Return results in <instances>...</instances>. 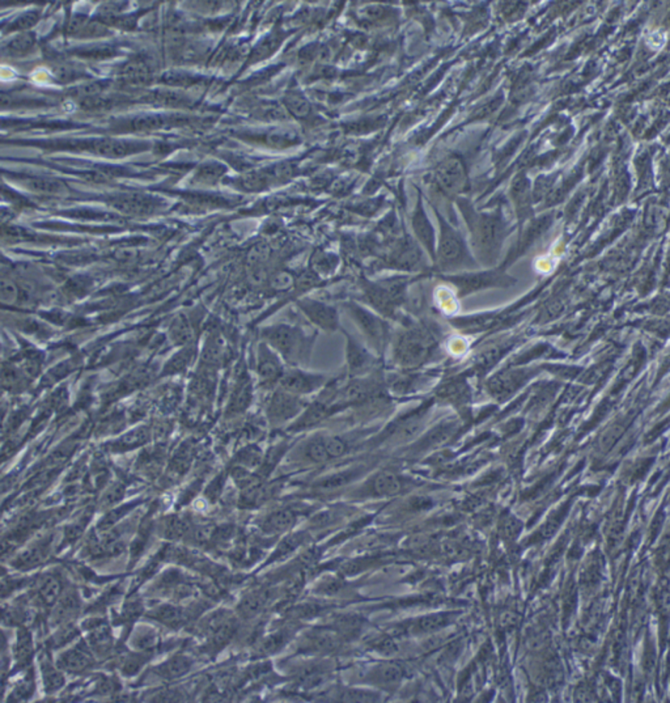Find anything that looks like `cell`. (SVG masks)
Returning <instances> with one entry per match:
<instances>
[{"mask_svg": "<svg viewBox=\"0 0 670 703\" xmlns=\"http://www.w3.org/2000/svg\"><path fill=\"white\" fill-rule=\"evenodd\" d=\"M439 337L431 326L411 323L405 326L393 343V361L403 369L418 368L435 356Z\"/></svg>", "mask_w": 670, "mask_h": 703, "instance_id": "1", "label": "cell"}, {"mask_svg": "<svg viewBox=\"0 0 670 703\" xmlns=\"http://www.w3.org/2000/svg\"><path fill=\"white\" fill-rule=\"evenodd\" d=\"M261 335L263 342L267 343L283 361L294 367L308 359L313 344L311 335H306L301 327L291 324L266 326L262 329Z\"/></svg>", "mask_w": 670, "mask_h": 703, "instance_id": "2", "label": "cell"}, {"mask_svg": "<svg viewBox=\"0 0 670 703\" xmlns=\"http://www.w3.org/2000/svg\"><path fill=\"white\" fill-rule=\"evenodd\" d=\"M348 312L355 320V324L366 337V341L372 346L374 352L381 354L391 335L388 323L383 321V318L376 316L372 312H369L366 308L359 307L355 304L350 306Z\"/></svg>", "mask_w": 670, "mask_h": 703, "instance_id": "3", "label": "cell"}, {"mask_svg": "<svg viewBox=\"0 0 670 703\" xmlns=\"http://www.w3.org/2000/svg\"><path fill=\"white\" fill-rule=\"evenodd\" d=\"M440 220V238H439V248H437V260L439 264L443 269H456L462 264L466 262V245L463 243L461 235L451 227L448 223H445L439 216Z\"/></svg>", "mask_w": 670, "mask_h": 703, "instance_id": "4", "label": "cell"}, {"mask_svg": "<svg viewBox=\"0 0 670 703\" xmlns=\"http://www.w3.org/2000/svg\"><path fill=\"white\" fill-rule=\"evenodd\" d=\"M305 407L306 404L303 397L278 387L267 404L266 414L272 426H280L299 417L304 412Z\"/></svg>", "mask_w": 670, "mask_h": 703, "instance_id": "5", "label": "cell"}, {"mask_svg": "<svg viewBox=\"0 0 670 703\" xmlns=\"http://www.w3.org/2000/svg\"><path fill=\"white\" fill-rule=\"evenodd\" d=\"M328 383L329 378L323 373L308 372L300 367H291L286 369L283 378L279 381L278 387L289 393L304 397L323 389Z\"/></svg>", "mask_w": 670, "mask_h": 703, "instance_id": "6", "label": "cell"}, {"mask_svg": "<svg viewBox=\"0 0 670 703\" xmlns=\"http://www.w3.org/2000/svg\"><path fill=\"white\" fill-rule=\"evenodd\" d=\"M284 361L267 343L262 341L257 350V375L263 385L279 384L284 372Z\"/></svg>", "mask_w": 670, "mask_h": 703, "instance_id": "7", "label": "cell"}, {"mask_svg": "<svg viewBox=\"0 0 670 703\" xmlns=\"http://www.w3.org/2000/svg\"><path fill=\"white\" fill-rule=\"evenodd\" d=\"M299 307L313 325L325 332L330 333L340 329V315L335 308L312 299L301 300Z\"/></svg>", "mask_w": 670, "mask_h": 703, "instance_id": "8", "label": "cell"}, {"mask_svg": "<svg viewBox=\"0 0 670 703\" xmlns=\"http://www.w3.org/2000/svg\"><path fill=\"white\" fill-rule=\"evenodd\" d=\"M435 178L439 187L444 193H460L466 184V172L461 160L457 158H446L436 169Z\"/></svg>", "mask_w": 670, "mask_h": 703, "instance_id": "9", "label": "cell"}, {"mask_svg": "<svg viewBox=\"0 0 670 703\" xmlns=\"http://www.w3.org/2000/svg\"><path fill=\"white\" fill-rule=\"evenodd\" d=\"M346 335L347 338V367L348 373L351 378H362L372 373V369L376 366V358L372 352H368L363 344L357 342L351 335Z\"/></svg>", "mask_w": 670, "mask_h": 703, "instance_id": "10", "label": "cell"}, {"mask_svg": "<svg viewBox=\"0 0 670 703\" xmlns=\"http://www.w3.org/2000/svg\"><path fill=\"white\" fill-rule=\"evenodd\" d=\"M475 241L483 250L491 252L497 249L503 238L502 221L490 215H482L475 219Z\"/></svg>", "mask_w": 670, "mask_h": 703, "instance_id": "11", "label": "cell"}, {"mask_svg": "<svg viewBox=\"0 0 670 703\" xmlns=\"http://www.w3.org/2000/svg\"><path fill=\"white\" fill-rule=\"evenodd\" d=\"M95 664L93 651L86 643L81 642L74 646V649L62 653L57 661V666L69 673H81Z\"/></svg>", "mask_w": 670, "mask_h": 703, "instance_id": "12", "label": "cell"}, {"mask_svg": "<svg viewBox=\"0 0 670 703\" xmlns=\"http://www.w3.org/2000/svg\"><path fill=\"white\" fill-rule=\"evenodd\" d=\"M112 206L127 215H149L156 209L157 202L144 194H123L114 199Z\"/></svg>", "mask_w": 670, "mask_h": 703, "instance_id": "13", "label": "cell"}, {"mask_svg": "<svg viewBox=\"0 0 670 703\" xmlns=\"http://www.w3.org/2000/svg\"><path fill=\"white\" fill-rule=\"evenodd\" d=\"M21 186L30 193L45 197H63L69 193L64 182L50 177H25L21 178Z\"/></svg>", "mask_w": 670, "mask_h": 703, "instance_id": "14", "label": "cell"}, {"mask_svg": "<svg viewBox=\"0 0 670 703\" xmlns=\"http://www.w3.org/2000/svg\"><path fill=\"white\" fill-rule=\"evenodd\" d=\"M147 617L171 629H180L187 621V615L183 608L175 607L173 604H163L154 608L149 610Z\"/></svg>", "mask_w": 670, "mask_h": 703, "instance_id": "15", "label": "cell"}, {"mask_svg": "<svg viewBox=\"0 0 670 703\" xmlns=\"http://www.w3.org/2000/svg\"><path fill=\"white\" fill-rule=\"evenodd\" d=\"M253 400V383L250 378L244 375L237 381L235 389L228 405V414L238 415L244 413Z\"/></svg>", "mask_w": 670, "mask_h": 703, "instance_id": "16", "label": "cell"}, {"mask_svg": "<svg viewBox=\"0 0 670 703\" xmlns=\"http://www.w3.org/2000/svg\"><path fill=\"white\" fill-rule=\"evenodd\" d=\"M402 481L400 477L389 472L383 470L374 475L369 482V490L376 496H393L402 492Z\"/></svg>", "mask_w": 670, "mask_h": 703, "instance_id": "17", "label": "cell"}, {"mask_svg": "<svg viewBox=\"0 0 670 703\" xmlns=\"http://www.w3.org/2000/svg\"><path fill=\"white\" fill-rule=\"evenodd\" d=\"M271 596L272 595L269 589L253 591L250 593H246L244 598H241L237 610L241 617L252 618L254 615H260L262 610L269 605Z\"/></svg>", "mask_w": 670, "mask_h": 703, "instance_id": "18", "label": "cell"}, {"mask_svg": "<svg viewBox=\"0 0 670 703\" xmlns=\"http://www.w3.org/2000/svg\"><path fill=\"white\" fill-rule=\"evenodd\" d=\"M296 521V516L294 511L282 509V510L274 511L270 515H267L265 520L262 521L261 529L265 535H279L283 533L288 529H291Z\"/></svg>", "mask_w": 670, "mask_h": 703, "instance_id": "19", "label": "cell"}, {"mask_svg": "<svg viewBox=\"0 0 670 703\" xmlns=\"http://www.w3.org/2000/svg\"><path fill=\"white\" fill-rule=\"evenodd\" d=\"M47 554H49V542L44 541L40 544H35L18 554L16 558L12 561V566L18 570L35 569L41 563H44Z\"/></svg>", "mask_w": 670, "mask_h": 703, "instance_id": "20", "label": "cell"}, {"mask_svg": "<svg viewBox=\"0 0 670 703\" xmlns=\"http://www.w3.org/2000/svg\"><path fill=\"white\" fill-rule=\"evenodd\" d=\"M192 658H189L183 653H177L171 659L166 660V663H163L161 666H158L155 669V673H156L157 677L171 681V680H175V678H180L183 675H186L192 669Z\"/></svg>", "mask_w": 670, "mask_h": 703, "instance_id": "21", "label": "cell"}, {"mask_svg": "<svg viewBox=\"0 0 670 703\" xmlns=\"http://www.w3.org/2000/svg\"><path fill=\"white\" fill-rule=\"evenodd\" d=\"M412 228H414V232L417 235V238H419V241L426 246L427 250L429 252V255H435V235H434V228H432V224L429 223V220L427 218L426 212L423 210V207L420 206V203L415 210V214H414V218H412Z\"/></svg>", "mask_w": 670, "mask_h": 703, "instance_id": "22", "label": "cell"}, {"mask_svg": "<svg viewBox=\"0 0 670 703\" xmlns=\"http://www.w3.org/2000/svg\"><path fill=\"white\" fill-rule=\"evenodd\" d=\"M79 608H80V601L75 592H67L62 595L59 601L55 604V609L52 613V622L55 626L72 622V620L78 615Z\"/></svg>", "mask_w": 670, "mask_h": 703, "instance_id": "23", "label": "cell"}, {"mask_svg": "<svg viewBox=\"0 0 670 703\" xmlns=\"http://www.w3.org/2000/svg\"><path fill=\"white\" fill-rule=\"evenodd\" d=\"M37 598L45 607H55L62 598V583L55 575H45L37 587Z\"/></svg>", "mask_w": 670, "mask_h": 703, "instance_id": "24", "label": "cell"}, {"mask_svg": "<svg viewBox=\"0 0 670 703\" xmlns=\"http://www.w3.org/2000/svg\"><path fill=\"white\" fill-rule=\"evenodd\" d=\"M137 151V146L118 139H103L93 144V152L108 158H121Z\"/></svg>", "mask_w": 670, "mask_h": 703, "instance_id": "25", "label": "cell"}, {"mask_svg": "<svg viewBox=\"0 0 670 703\" xmlns=\"http://www.w3.org/2000/svg\"><path fill=\"white\" fill-rule=\"evenodd\" d=\"M121 78L126 84L130 86H146L151 80V70L149 64L141 59H132L127 62L121 70Z\"/></svg>", "mask_w": 670, "mask_h": 703, "instance_id": "26", "label": "cell"}, {"mask_svg": "<svg viewBox=\"0 0 670 703\" xmlns=\"http://www.w3.org/2000/svg\"><path fill=\"white\" fill-rule=\"evenodd\" d=\"M88 643L96 655H105L112 649V633L104 621H97L96 624L89 629Z\"/></svg>", "mask_w": 670, "mask_h": 703, "instance_id": "27", "label": "cell"}, {"mask_svg": "<svg viewBox=\"0 0 670 703\" xmlns=\"http://www.w3.org/2000/svg\"><path fill=\"white\" fill-rule=\"evenodd\" d=\"M456 281L460 290H463V294H469L491 286H503V277L500 274L494 273L477 274L465 278H457Z\"/></svg>", "mask_w": 670, "mask_h": 703, "instance_id": "28", "label": "cell"}, {"mask_svg": "<svg viewBox=\"0 0 670 703\" xmlns=\"http://www.w3.org/2000/svg\"><path fill=\"white\" fill-rule=\"evenodd\" d=\"M402 670L398 666L394 664H383L376 668L372 669L371 673V682L379 687L385 689H394L402 680Z\"/></svg>", "mask_w": 670, "mask_h": 703, "instance_id": "29", "label": "cell"}, {"mask_svg": "<svg viewBox=\"0 0 670 703\" xmlns=\"http://www.w3.org/2000/svg\"><path fill=\"white\" fill-rule=\"evenodd\" d=\"M451 615L446 613L423 615L414 621V624L410 626V630L415 634L437 633L451 624Z\"/></svg>", "mask_w": 670, "mask_h": 703, "instance_id": "30", "label": "cell"}, {"mask_svg": "<svg viewBox=\"0 0 670 703\" xmlns=\"http://www.w3.org/2000/svg\"><path fill=\"white\" fill-rule=\"evenodd\" d=\"M190 520L183 519L181 516H171L168 519L163 520L160 532L166 540H181L186 538L192 529Z\"/></svg>", "mask_w": 670, "mask_h": 703, "instance_id": "31", "label": "cell"}, {"mask_svg": "<svg viewBox=\"0 0 670 703\" xmlns=\"http://www.w3.org/2000/svg\"><path fill=\"white\" fill-rule=\"evenodd\" d=\"M168 335H169L171 341L175 344H180V346L190 344L194 332H192V324H190L189 318L183 315L175 317L169 326Z\"/></svg>", "mask_w": 670, "mask_h": 703, "instance_id": "32", "label": "cell"}, {"mask_svg": "<svg viewBox=\"0 0 670 703\" xmlns=\"http://www.w3.org/2000/svg\"><path fill=\"white\" fill-rule=\"evenodd\" d=\"M35 37L30 32H20L9 40L4 50L11 57H24L35 47Z\"/></svg>", "mask_w": 670, "mask_h": 703, "instance_id": "33", "label": "cell"}, {"mask_svg": "<svg viewBox=\"0 0 670 703\" xmlns=\"http://www.w3.org/2000/svg\"><path fill=\"white\" fill-rule=\"evenodd\" d=\"M131 646L138 652L149 653L158 646V634L151 627H140L131 637Z\"/></svg>", "mask_w": 670, "mask_h": 703, "instance_id": "34", "label": "cell"}, {"mask_svg": "<svg viewBox=\"0 0 670 703\" xmlns=\"http://www.w3.org/2000/svg\"><path fill=\"white\" fill-rule=\"evenodd\" d=\"M42 670V678H44L45 690L47 693H54L59 690L64 685V676L63 670L58 666L54 667L52 661L45 659L41 664Z\"/></svg>", "mask_w": 670, "mask_h": 703, "instance_id": "35", "label": "cell"}, {"mask_svg": "<svg viewBox=\"0 0 670 703\" xmlns=\"http://www.w3.org/2000/svg\"><path fill=\"white\" fill-rule=\"evenodd\" d=\"M224 173H226V167L223 164L206 163L197 169L194 175V181L200 185L216 184Z\"/></svg>", "mask_w": 670, "mask_h": 703, "instance_id": "36", "label": "cell"}, {"mask_svg": "<svg viewBox=\"0 0 670 703\" xmlns=\"http://www.w3.org/2000/svg\"><path fill=\"white\" fill-rule=\"evenodd\" d=\"M149 435H151V432H149V427L135 429V430L130 431L129 434H126L117 443H114V449L115 451H129V449H134L135 447H140L149 441Z\"/></svg>", "mask_w": 670, "mask_h": 703, "instance_id": "37", "label": "cell"}, {"mask_svg": "<svg viewBox=\"0 0 670 703\" xmlns=\"http://www.w3.org/2000/svg\"><path fill=\"white\" fill-rule=\"evenodd\" d=\"M303 458L306 461L314 463V464H323V463H328L329 460H331L328 451L325 448L323 436L309 440L305 444L304 448H303Z\"/></svg>", "mask_w": 670, "mask_h": 703, "instance_id": "38", "label": "cell"}, {"mask_svg": "<svg viewBox=\"0 0 670 703\" xmlns=\"http://www.w3.org/2000/svg\"><path fill=\"white\" fill-rule=\"evenodd\" d=\"M271 182H272V180H271L269 170L267 172L260 170V172L245 173V175H243V176L238 178L240 189H243L245 192H257V190H261L266 185L271 184Z\"/></svg>", "mask_w": 670, "mask_h": 703, "instance_id": "39", "label": "cell"}, {"mask_svg": "<svg viewBox=\"0 0 670 703\" xmlns=\"http://www.w3.org/2000/svg\"><path fill=\"white\" fill-rule=\"evenodd\" d=\"M79 635L78 626L72 622L61 624V627L57 630V633L52 635L49 639V646L52 649H61L66 644L72 642Z\"/></svg>", "mask_w": 670, "mask_h": 703, "instance_id": "40", "label": "cell"}, {"mask_svg": "<svg viewBox=\"0 0 670 703\" xmlns=\"http://www.w3.org/2000/svg\"><path fill=\"white\" fill-rule=\"evenodd\" d=\"M359 475V470L357 469H350V470H345L342 473H337V475H330L328 478H325L323 481H321L318 484V487L321 490H334V489H340V487H343L346 486L348 482H351L357 475Z\"/></svg>", "mask_w": 670, "mask_h": 703, "instance_id": "41", "label": "cell"}, {"mask_svg": "<svg viewBox=\"0 0 670 703\" xmlns=\"http://www.w3.org/2000/svg\"><path fill=\"white\" fill-rule=\"evenodd\" d=\"M284 104H286V108L291 115H296V117H305V115H309L311 106L305 100L304 96L300 95L299 92H289L287 96L284 97Z\"/></svg>", "mask_w": 670, "mask_h": 703, "instance_id": "42", "label": "cell"}, {"mask_svg": "<svg viewBox=\"0 0 670 703\" xmlns=\"http://www.w3.org/2000/svg\"><path fill=\"white\" fill-rule=\"evenodd\" d=\"M32 653H33L32 637L26 630H21L18 633V644H16V651H15L16 660L21 664H26L32 658Z\"/></svg>", "mask_w": 670, "mask_h": 703, "instance_id": "43", "label": "cell"}, {"mask_svg": "<svg viewBox=\"0 0 670 703\" xmlns=\"http://www.w3.org/2000/svg\"><path fill=\"white\" fill-rule=\"evenodd\" d=\"M20 298L18 284L11 278L3 277L0 281V299L4 306H13Z\"/></svg>", "mask_w": 670, "mask_h": 703, "instance_id": "44", "label": "cell"}, {"mask_svg": "<svg viewBox=\"0 0 670 703\" xmlns=\"http://www.w3.org/2000/svg\"><path fill=\"white\" fill-rule=\"evenodd\" d=\"M269 257H270V248L266 244H257V245L253 246L248 253V258H246L248 267L249 269L263 267V265L269 260Z\"/></svg>", "mask_w": 670, "mask_h": 703, "instance_id": "45", "label": "cell"}, {"mask_svg": "<svg viewBox=\"0 0 670 703\" xmlns=\"http://www.w3.org/2000/svg\"><path fill=\"white\" fill-rule=\"evenodd\" d=\"M146 661H147L146 653H143V652H139L138 655L134 653V655L126 656L122 660V663L120 664V668L122 670L125 676H134L139 672L140 668L144 666Z\"/></svg>", "mask_w": 670, "mask_h": 703, "instance_id": "46", "label": "cell"}, {"mask_svg": "<svg viewBox=\"0 0 670 703\" xmlns=\"http://www.w3.org/2000/svg\"><path fill=\"white\" fill-rule=\"evenodd\" d=\"M131 126L134 130L138 132H154L163 126V120L158 115H139L132 120Z\"/></svg>", "mask_w": 670, "mask_h": 703, "instance_id": "47", "label": "cell"}, {"mask_svg": "<svg viewBox=\"0 0 670 703\" xmlns=\"http://www.w3.org/2000/svg\"><path fill=\"white\" fill-rule=\"evenodd\" d=\"M278 37H275V35H269V37L263 38V41L257 45L253 50V62L262 61V59L267 58L278 47Z\"/></svg>", "mask_w": 670, "mask_h": 703, "instance_id": "48", "label": "cell"}, {"mask_svg": "<svg viewBox=\"0 0 670 703\" xmlns=\"http://www.w3.org/2000/svg\"><path fill=\"white\" fill-rule=\"evenodd\" d=\"M38 20H40L38 12L28 11V12H24L23 15H20L18 18H16V20L13 23H11L9 29L11 30H16L18 33H20V32H29V29L35 27V24L38 23Z\"/></svg>", "mask_w": 670, "mask_h": 703, "instance_id": "49", "label": "cell"}, {"mask_svg": "<svg viewBox=\"0 0 670 703\" xmlns=\"http://www.w3.org/2000/svg\"><path fill=\"white\" fill-rule=\"evenodd\" d=\"M325 448L331 460L342 458L347 452V443L338 436H323Z\"/></svg>", "mask_w": 670, "mask_h": 703, "instance_id": "50", "label": "cell"}, {"mask_svg": "<svg viewBox=\"0 0 670 703\" xmlns=\"http://www.w3.org/2000/svg\"><path fill=\"white\" fill-rule=\"evenodd\" d=\"M520 530H521V524L514 516H508V518L502 519V521H500L499 533L505 540H514L516 537L520 535Z\"/></svg>", "mask_w": 670, "mask_h": 703, "instance_id": "51", "label": "cell"}, {"mask_svg": "<svg viewBox=\"0 0 670 703\" xmlns=\"http://www.w3.org/2000/svg\"><path fill=\"white\" fill-rule=\"evenodd\" d=\"M192 354H194V352H192V347L189 344L185 346V349L178 352L174 356L173 359L168 363V366H166L168 372H177V371L180 372V371H183L190 363V361H192Z\"/></svg>", "mask_w": 670, "mask_h": 703, "instance_id": "52", "label": "cell"}, {"mask_svg": "<svg viewBox=\"0 0 670 703\" xmlns=\"http://www.w3.org/2000/svg\"><path fill=\"white\" fill-rule=\"evenodd\" d=\"M221 342L219 341V338H211L203 350V361L209 366L218 364L221 358Z\"/></svg>", "mask_w": 670, "mask_h": 703, "instance_id": "53", "label": "cell"}, {"mask_svg": "<svg viewBox=\"0 0 670 703\" xmlns=\"http://www.w3.org/2000/svg\"><path fill=\"white\" fill-rule=\"evenodd\" d=\"M286 642V634L277 633L271 634L270 637L265 638L260 644V651L265 655H270L283 647Z\"/></svg>", "mask_w": 670, "mask_h": 703, "instance_id": "54", "label": "cell"}, {"mask_svg": "<svg viewBox=\"0 0 670 703\" xmlns=\"http://www.w3.org/2000/svg\"><path fill=\"white\" fill-rule=\"evenodd\" d=\"M105 87H106V84L101 83V81H89V83L81 84L80 87H78L76 95L80 97V101L87 100V98H93V97H100L101 93L104 92Z\"/></svg>", "mask_w": 670, "mask_h": 703, "instance_id": "55", "label": "cell"}, {"mask_svg": "<svg viewBox=\"0 0 670 703\" xmlns=\"http://www.w3.org/2000/svg\"><path fill=\"white\" fill-rule=\"evenodd\" d=\"M374 650L377 651L381 655H386V656H393L395 655L398 651H400V647L398 644L395 642L394 637H383L381 639L376 641L374 643Z\"/></svg>", "mask_w": 670, "mask_h": 703, "instance_id": "56", "label": "cell"}, {"mask_svg": "<svg viewBox=\"0 0 670 703\" xmlns=\"http://www.w3.org/2000/svg\"><path fill=\"white\" fill-rule=\"evenodd\" d=\"M123 494H125L123 486H121V484H114L109 490H106V492H105L104 496L101 499V507L103 509L113 507L114 504H117L118 501L122 499Z\"/></svg>", "mask_w": 670, "mask_h": 703, "instance_id": "57", "label": "cell"}, {"mask_svg": "<svg viewBox=\"0 0 670 703\" xmlns=\"http://www.w3.org/2000/svg\"><path fill=\"white\" fill-rule=\"evenodd\" d=\"M238 461H240V465L245 469L246 467H255V466L260 465V463L262 461V453L260 452V449L250 447V448L243 451L241 458H238Z\"/></svg>", "mask_w": 670, "mask_h": 703, "instance_id": "58", "label": "cell"}, {"mask_svg": "<svg viewBox=\"0 0 670 703\" xmlns=\"http://www.w3.org/2000/svg\"><path fill=\"white\" fill-rule=\"evenodd\" d=\"M88 24H89V20H88L87 16L75 15V16H72L69 25H67V33L71 35H81L84 33Z\"/></svg>", "mask_w": 670, "mask_h": 703, "instance_id": "59", "label": "cell"}, {"mask_svg": "<svg viewBox=\"0 0 670 703\" xmlns=\"http://www.w3.org/2000/svg\"><path fill=\"white\" fill-rule=\"evenodd\" d=\"M292 284H294V278L291 274L286 273V272L277 273L271 278V286L275 290H287Z\"/></svg>", "mask_w": 670, "mask_h": 703, "instance_id": "60", "label": "cell"}, {"mask_svg": "<svg viewBox=\"0 0 670 703\" xmlns=\"http://www.w3.org/2000/svg\"><path fill=\"white\" fill-rule=\"evenodd\" d=\"M301 542V536H291L286 538L280 545H279L278 549H277V554L275 557H280V555H286V554L291 553L296 549L297 546L300 545Z\"/></svg>", "mask_w": 670, "mask_h": 703, "instance_id": "61", "label": "cell"}, {"mask_svg": "<svg viewBox=\"0 0 670 703\" xmlns=\"http://www.w3.org/2000/svg\"><path fill=\"white\" fill-rule=\"evenodd\" d=\"M33 695V684L30 680H25L23 681L20 685L13 690L12 693V698L16 699V701H21V699H26L29 698L30 695Z\"/></svg>", "mask_w": 670, "mask_h": 703, "instance_id": "62", "label": "cell"}, {"mask_svg": "<svg viewBox=\"0 0 670 703\" xmlns=\"http://www.w3.org/2000/svg\"><path fill=\"white\" fill-rule=\"evenodd\" d=\"M54 72H55V76L58 79L62 80V81H70V80L74 79L76 76V71L74 70L70 66L67 64H59L54 69Z\"/></svg>", "mask_w": 670, "mask_h": 703, "instance_id": "63", "label": "cell"}, {"mask_svg": "<svg viewBox=\"0 0 670 703\" xmlns=\"http://www.w3.org/2000/svg\"><path fill=\"white\" fill-rule=\"evenodd\" d=\"M517 621H519V618H517V615H514V613H509L508 612V613H503V615H500V624H502V626H504V627L514 626V624H517Z\"/></svg>", "mask_w": 670, "mask_h": 703, "instance_id": "64", "label": "cell"}]
</instances>
